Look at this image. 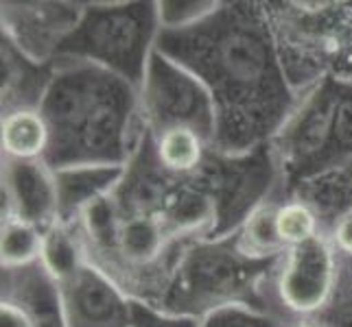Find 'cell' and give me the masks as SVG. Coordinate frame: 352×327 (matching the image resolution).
I'll return each instance as SVG.
<instances>
[{
	"label": "cell",
	"instance_id": "obj_1",
	"mask_svg": "<svg viewBox=\"0 0 352 327\" xmlns=\"http://www.w3.org/2000/svg\"><path fill=\"white\" fill-rule=\"evenodd\" d=\"M335 280V264L329 245L313 236L294 245L280 275V295L289 308L313 312L326 304Z\"/></svg>",
	"mask_w": 352,
	"mask_h": 327
},
{
	"label": "cell",
	"instance_id": "obj_2",
	"mask_svg": "<svg viewBox=\"0 0 352 327\" xmlns=\"http://www.w3.org/2000/svg\"><path fill=\"white\" fill-rule=\"evenodd\" d=\"M48 131L35 112H16L3 123V147L9 155L35 157L46 147Z\"/></svg>",
	"mask_w": 352,
	"mask_h": 327
},
{
	"label": "cell",
	"instance_id": "obj_3",
	"mask_svg": "<svg viewBox=\"0 0 352 327\" xmlns=\"http://www.w3.org/2000/svg\"><path fill=\"white\" fill-rule=\"evenodd\" d=\"M42 247H44V238L27 221H11L3 229L0 251H3L5 266H20L33 262L38 256H42Z\"/></svg>",
	"mask_w": 352,
	"mask_h": 327
},
{
	"label": "cell",
	"instance_id": "obj_4",
	"mask_svg": "<svg viewBox=\"0 0 352 327\" xmlns=\"http://www.w3.org/2000/svg\"><path fill=\"white\" fill-rule=\"evenodd\" d=\"M199 157H201V142L192 129L177 125V127H171L162 136L160 160L166 168L184 173L197 166Z\"/></svg>",
	"mask_w": 352,
	"mask_h": 327
},
{
	"label": "cell",
	"instance_id": "obj_5",
	"mask_svg": "<svg viewBox=\"0 0 352 327\" xmlns=\"http://www.w3.org/2000/svg\"><path fill=\"white\" fill-rule=\"evenodd\" d=\"M160 245L162 234L149 218H133V221L125 223L123 232H120V247L129 260H151L157 256Z\"/></svg>",
	"mask_w": 352,
	"mask_h": 327
},
{
	"label": "cell",
	"instance_id": "obj_6",
	"mask_svg": "<svg viewBox=\"0 0 352 327\" xmlns=\"http://www.w3.org/2000/svg\"><path fill=\"white\" fill-rule=\"evenodd\" d=\"M243 242H245L248 253H254V256H270V253L280 249L285 242L276 227V212L263 210L254 214L245 225Z\"/></svg>",
	"mask_w": 352,
	"mask_h": 327
},
{
	"label": "cell",
	"instance_id": "obj_7",
	"mask_svg": "<svg viewBox=\"0 0 352 327\" xmlns=\"http://www.w3.org/2000/svg\"><path fill=\"white\" fill-rule=\"evenodd\" d=\"M276 227L285 245H300L315 236V216L305 205H287L276 212Z\"/></svg>",
	"mask_w": 352,
	"mask_h": 327
},
{
	"label": "cell",
	"instance_id": "obj_8",
	"mask_svg": "<svg viewBox=\"0 0 352 327\" xmlns=\"http://www.w3.org/2000/svg\"><path fill=\"white\" fill-rule=\"evenodd\" d=\"M42 258H44L46 269L55 277L70 275L75 271V264H77L75 245L68 240V236L64 232H57V229L44 238Z\"/></svg>",
	"mask_w": 352,
	"mask_h": 327
},
{
	"label": "cell",
	"instance_id": "obj_9",
	"mask_svg": "<svg viewBox=\"0 0 352 327\" xmlns=\"http://www.w3.org/2000/svg\"><path fill=\"white\" fill-rule=\"evenodd\" d=\"M0 327H33L27 312L14 304H3L0 308Z\"/></svg>",
	"mask_w": 352,
	"mask_h": 327
},
{
	"label": "cell",
	"instance_id": "obj_10",
	"mask_svg": "<svg viewBox=\"0 0 352 327\" xmlns=\"http://www.w3.org/2000/svg\"><path fill=\"white\" fill-rule=\"evenodd\" d=\"M335 238H337L339 247H342L344 251H348V253H352V210L348 214H344L342 221L337 223Z\"/></svg>",
	"mask_w": 352,
	"mask_h": 327
},
{
	"label": "cell",
	"instance_id": "obj_11",
	"mask_svg": "<svg viewBox=\"0 0 352 327\" xmlns=\"http://www.w3.org/2000/svg\"><path fill=\"white\" fill-rule=\"evenodd\" d=\"M302 327H313V325H302Z\"/></svg>",
	"mask_w": 352,
	"mask_h": 327
}]
</instances>
